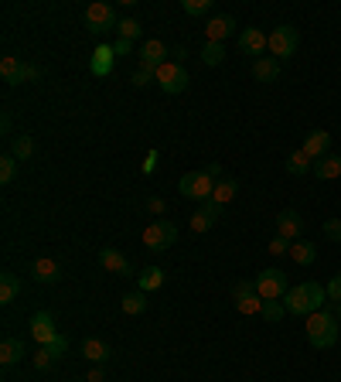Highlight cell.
I'll list each match as a JSON object with an SVG mask.
<instances>
[{"mask_svg":"<svg viewBox=\"0 0 341 382\" xmlns=\"http://www.w3.org/2000/svg\"><path fill=\"white\" fill-rule=\"evenodd\" d=\"M325 301H327V287H321L317 280H307V283H297V287L287 291L283 307L294 318H307L314 311H325Z\"/></svg>","mask_w":341,"mask_h":382,"instance_id":"cell-1","label":"cell"},{"mask_svg":"<svg viewBox=\"0 0 341 382\" xmlns=\"http://www.w3.org/2000/svg\"><path fill=\"white\" fill-rule=\"evenodd\" d=\"M304 331H307V341L314 348H331L338 341V318L331 311H314V314H307Z\"/></svg>","mask_w":341,"mask_h":382,"instance_id":"cell-2","label":"cell"},{"mask_svg":"<svg viewBox=\"0 0 341 382\" xmlns=\"http://www.w3.org/2000/svg\"><path fill=\"white\" fill-rule=\"evenodd\" d=\"M140 243L151 253H164V249H170V246L178 243V226L168 222V218H154L147 229L140 232Z\"/></svg>","mask_w":341,"mask_h":382,"instance_id":"cell-3","label":"cell"},{"mask_svg":"<svg viewBox=\"0 0 341 382\" xmlns=\"http://www.w3.org/2000/svg\"><path fill=\"white\" fill-rule=\"evenodd\" d=\"M178 191L191 201H208L212 198V191H215V178L208 174V171H185L181 174V181H178Z\"/></svg>","mask_w":341,"mask_h":382,"instance_id":"cell-4","label":"cell"},{"mask_svg":"<svg viewBox=\"0 0 341 382\" xmlns=\"http://www.w3.org/2000/svg\"><path fill=\"white\" fill-rule=\"evenodd\" d=\"M233 304H235V311L246 314V318H263L266 301L256 293V283H253V280H239L233 287Z\"/></svg>","mask_w":341,"mask_h":382,"instance_id":"cell-5","label":"cell"},{"mask_svg":"<svg viewBox=\"0 0 341 382\" xmlns=\"http://www.w3.org/2000/svg\"><path fill=\"white\" fill-rule=\"evenodd\" d=\"M270 38V55L277 61L283 59H294L297 55V45H300V34H297L294 24H277V28L266 34Z\"/></svg>","mask_w":341,"mask_h":382,"instance_id":"cell-6","label":"cell"},{"mask_svg":"<svg viewBox=\"0 0 341 382\" xmlns=\"http://www.w3.org/2000/svg\"><path fill=\"white\" fill-rule=\"evenodd\" d=\"M116 11L109 7V4H89L86 7V34H93V38H106L109 31H116Z\"/></svg>","mask_w":341,"mask_h":382,"instance_id":"cell-7","label":"cell"},{"mask_svg":"<svg viewBox=\"0 0 341 382\" xmlns=\"http://www.w3.org/2000/svg\"><path fill=\"white\" fill-rule=\"evenodd\" d=\"M253 283H256V293H260L263 301H280V297H287V291H290L287 273L277 270V266H270V270H263V273H256Z\"/></svg>","mask_w":341,"mask_h":382,"instance_id":"cell-8","label":"cell"},{"mask_svg":"<svg viewBox=\"0 0 341 382\" xmlns=\"http://www.w3.org/2000/svg\"><path fill=\"white\" fill-rule=\"evenodd\" d=\"M188 69L181 65V61H174V59H168L161 69H157V86L168 92V96H178V92H185L188 89Z\"/></svg>","mask_w":341,"mask_h":382,"instance_id":"cell-9","label":"cell"},{"mask_svg":"<svg viewBox=\"0 0 341 382\" xmlns=\"http://www.w3.org/2000/svg\"><path fill=\"white\" fill-rule=\"evenodd\" d=\"M235 31H239V24H235L233 14H212L208 24H205V41L208 45H222L225 38H233Z\"/></svg>","mask_w":341,"mask_h":382,"instance_id":"cell-10","label":"cell"},{"mask_svg":"<svg viewBox=\"0 0 341 382\" xmlns=\"http://www.w3.org/2000/svg\"><path fill=\"white\" fill-rule=\"evenodd\" d=\"M28 328H31V338L38 341V348H45V345H51V341H58V335H62V331L55 328V318H51L48 311H38Z\"/></svg>","mask_w":341,"mask_h":382,"instance_id":"cell-11","label":"cell"},{"mask_svg":"<svg viewBox=\"0 0 341 382\" xmlns=\"http://www.w3.org/2000/svg\"><path fill=\"white\" fill-rule=\"evenodd\" d=\"M65 352H68V335H58V341H51V345H45V348H38V355H34L31 362H34L38 372H48V368H55V362H58Z\"/></svg>","mask_w":341,"mask_h":382,"instance_id":"cell-12","label":"cell"},{"mask_svg":"<svg viewBox=\"0 0 341 382\" xmlns=\"http://www.w3.org/2000/svg\"><path fill=\"white\" fill-rule=\"evenodd\" d=\"M239 51L263 59V51H270V38H266L260 28H243L239 31Z\"/></svg>","mask_w":341,"mask_h":382,"instance_id":"cell-13","label":"cell"},{"mask_svg":"<svg viewBox=\"0 0 341 382\" xmlns=\"http://www.w3.org/2000/svg\"><path fill=\"white\" fill-rule=\"evenodd\" d=\"M99 266H103L106 273H116V276H130V273H133L130 260H126L116 246H103V249H99Z\"/></svg>","mask_w":341,"mask_h":382,"instance_id":"cell-14","label":"cell"},{"mask_svg":"<svg viewBox=\"0 0 341 382\" xmlns=\"http://www.w3.org/2000/svg\"><path fill=\"white\" fill-rule=\"evenodd\" d=\"M218 218H222V205H215V201L208 198V201H202V208H198V212L191 215L188 229H191V232H198V236H202V232H208L212 226H215Z\"/></svg>","mask_w":341,"mask_h":382,"instance_id":"cell-15","label":"cell"},{"mask_svg":"<svg viewBox=\"0 0 341 382\" xmlns=\"http://www.w3.org/2000/svg\"><path fill=\"white\" fill-rule=\"evenodd\" d=\"M300 232H304V218H300L294 208H283V212L277 215V236L287 239V243H297Z\"/></svg>","mask_w":341,"mask_h":382,"instance_id":"cell-16","label":"cell"},{"mask_svg":"<svg viewBox=\"0 0 341 382\" xmlns=\"http://www.w3.org/2000/svg\"><path fill=\"white\" fill-rule=\"evenodd\" d=\"M113 65H116V51H113V45H96L93 59H89V72H93L96 79H106L109 72H113Z\"/></svg>","mask_w":341,"mask_h":382,"instance_id":"cell-17","label":"cell"},{"mask_svg":"<svg viewBox=\"0 0 341 382\" xmlns=\"http://www.w3.org/2000/svg\"><path fill=\"white\" fill-rule=\"evenodd\" d=\"M78 355H82L86 362H93V366H106L113 348H109V341H103V338H86L82 348H78Z\"/></svg>","mask_w":341,"mask_h":382,"instance_id":"cell-18","label":"cell"},{"mask_svg":"<svg viewBox=\"0 0 341 382\" xmlns=\"http://www.w3.org/2000/svg\"><path fill=\"white\" fill-rule=\"evenodd\" d=\"M327 147H331V134H327V130H310L307 137H304V144H300V151L307 154L310 161L327 157Z\"/></svg>","mask_w":341,"mask_h":382,"instance_id":"cell-19","label":"cell"},{"mask_svg":"<svg viewBox=\"0 0 341 382\" xmlns=\"http://www.w3.org/2000/svg\"><path fill=\"white\" fill-rule=\"evenodd\" d=\"M31 276L38 280V283H58L62 280V266H58V260H51V256H41V260L31 263Z\"/></svg>","mask_w":341,"mask_h":382,"instance_id":"cell-20","label":"cell"},{"mask_svg":"<svg viewBox=\"0 0 341 382\" xmlns=\"http://www.w3.org/2000/svg\"><path fill=\"white\" fill-rule=\"evenodd\" d=\"M21 358H24V338L4 335V341H0V366L11 368V366H17Z\"/></svg>","mask_w":341,"mask_h":382,"instance_id":"cell-21","label":"cell"},{"mask_svg":"<svg viewBox=\"0 0 341 382\" xmlns=\"http://www.w3.org/2000/svg\"><path fill=\"white\" fill-rule=\"evenodd\" d=\"M140 65H164V61L170 59V51H168V45L161 41V38H151V41H143L140 45Z\"/></svg>","mask_w":341,"mask_h":382,"instance_id":"cell-22","label":"cell"},{"mask_svg":"<svg viewBox=\"0 0 341 382\" xmlns=\"http://www.w3.org/2000/svg\"><path fill=\"white\" fill-rule=\"evenodd\" d=\"M314 178L317 181H338L341 178V157L338 154H327L321 161H314Z\"/></svg>","mask_w":341,"mask_h":382,"instance_id":"cell-23","label":"cell"},{"mask_svg":"<svg viewBox=\"0 0 341 382\" xmlns=\"http://www.w3.org/2000/svg\"><path fill=\"white\" fill-rule=\"evenodd\" d=\"M164 270L161 266H143L137 273V291H143V293H154V291H161L164 287Z\"/></svg>","mask_w":341,"mask_h":382,"instance_id":"cell-24","label":"cell"},{"mask_svg":"<svg viewBox=\"0 0 341 382\" xmlns=\"http://www.w3.org/2000/svg\"><path fill=\"white\" fill-rule=\"evenodd\" d=\"M253 79L256 82H277L280 79V61L273 55H263V59L253 61Z\"/></svg>","mask_w":341,"mask_h":382,"instance_id":"cell-25","label":"cell"},{"mask_svg":"<svg viewBox=\"0 0 341 382\" xmlns=\"http://www.w3.org/2000/svg\"><path fill=\"white\" fill-rule=\"evenodd\" d=\"M287 256H290L297 266H310V263L317 260V246L310 243V239H297V243H290V253H287Z\"/></svg>","mask_w":341,"mask_h":382,"instance_id":"cell-26","label":"cell"},{"mask_svg":"<svg viewBox=\"0 0 341 382\" xmlns=\"http://www.w3.org/2000/svg\"><path fill=\"white\" fill-rule=\"evenodd\" d=\"M287 174H297V178H300V174H314V161L297 147V151L287 154Z\"/></svg>","mask_w":341,"mask_h":382,"instance_id":"cell-27","label":"cell"},{"mask_svg":"<svg viewBox=\"0 0 341 382\" xmlns=\"http://www.w3.org/2000/svg\"><path fill=\"white\" fill-rule=\"evenodd\" d=\"M235 195H239V181H235V178H222V181H215V191H212V201L225 208V205H229V201H233Z\"/></svg>","mask_w":341,"mask_h":382,"instance_id":"cell-28","label":"cell"},{"mask_svg":"<svg viewBox=\"0 0 341 382\" xmlns=\"http://www.w3.org/2000/svg\"><path fill=\"white\" fill-rule=\"evenodd\" d=\"M17 293H21V280L14 273H0V304H14Z\"/></svg>","mask_w":341,"mask_h":382,"instance_id":"cell-29","label":"cell"},{"mask_svg":"<svg viewBox=\"0 0 341 382\" xmlns=\"http://www.w3.org/2000/svg\"><path fill=\"white\" fill-rule=\"evenodd\" d=\"M147 293L143 291H133V293H123V301H120V307H123V314H130V318H137V314H143L147 311Z\"/></svg>","mask_w":341,"mask_h":382,"instance_id":"cell-30","label":"cell"},{"mask_svg":"<svg viewBox=\"0 0 341 382\" xmlns=\"http://www.w3.org/2000/svg\"><path fill=\"white\" fill-rule=\"evenodd\" d=\"M11 154H14L21 164H24V161H31L34 157V137L31 134H17V137L11 140Z\"/></svg>","mask_w":341,"mask_h":382,"instance_id":"cell-31","label":"cell"},{"mask_svg":"<svg viewBox=\"0 0 341 382\" xmlns=\"http://www.w3.org/2000/svg\"><path fill=\"white\" fill-rule=\"evenodd\" d=\"M21 69H24V61L17 59V55H4V59H0V76H4V82H7V86H17Z\"/></svg>","mask_w":341,"mask_h":382,"instance_id":"cell-32","label":"cell"},{"mask_svg":"<svg viewBox=\"0 0 341 382\" xmlns=\"http://www.w3.org/2000/svg\"><path fill=\"white\" fill-rule=\"evenodd\" d=\"M198 59H202L208 69H215V65L225 61V45H208V41H205V48L198 51Z\"/></svg>","mask_w":341,"mask_h":382,"instance_id":"cell-33","label":"cell"},{"mask_svg":"<svg viewBox=\"0 0 341 382\" xmlns=\"http://www.w3.org/2000/svg\"><path fill=\"white\" fill-rule=\"evenodd\" d=\"M116 34H120L123 41H137L140 34H143V28H140V21H137V17H123V21L116 24Z\"/></svg>","mask_w":341,"mask_h":382,"instance_id":"cell-34","label":"cell"},{"mask_svg":"<svg viewBox=\"0 0 341 382\" xmlns=\"http://www.w3.org/2000/svg\"><path fill=\"white\" fill-rule=\"evenodd\" d=\"M212 4L215 0H181V11L188 17H205V14H212Z\"/></svg>","mask_w":341,"mask_h":382,"instance_id":"cell-35","label":"cell"},{"mask_svg":"<svg viewBox=\"0 0 341 382\" xmlns=\"http://www.w3.org/2000/svg\"><path fill=\"white\" fill-rule=\"evenodd\" d=\"M17 164H21V161H17L14 154H4V157H0V184H11L17 178Z\"/></svg>","mask_w":341,"mask_h":382,"instance_id":"cell-36","label":"cell"},{"mask_svg":"<svg viewBox=\"0 0 341 382\" xmlns=\"http://www.w3.org/2000/svg\"><path fill=\"white\" fill-rule=\"evenodd\" d=\"M283 314H287V307H283V301H266V307H263V318L270 324H277V321H283Z\"/></svg>","mask_w":341,"mask_h":382,"instance_id":"cell-37","label":"cell"},{"mask_svg":"<svg viewBox=\"0 0 341 382\" xmlns=\"http://www.w3.org/2000/svg\"><path fill=\"white\" fill-rule=\"evenodd\" d=\"M41 79V69L31 65V61H24V69H21V79H17V86H28V82H38Z\"/></svg>","mask_w":341,"mask_h":382,"instance_id":"cell-38","label":"cell"},{"mask_svg":"<svg viewBox=\"0 0 341 382\" xmlns=\"http://www.w3.org/2000/svg\"><path fill=\"white\" fill-rule=\"evenodd\" d=\"M331 243H341V218H325V229H321Z\"/></svg>","mask_w":341,"mask_h":382,"instance_id":"cell-39","label":"cell"},{"mask_svg":"<svg viewBox=\"0 0 341 382\" xmlns=\"http://www.w3.org/2000/svg\"><path fill=\"white\" fill-rule=\"evenodd\" d=\"M130 82H133V86H137V89H147V86H151V82H157V76H154V72H147V69H137V72H133V79H130Z\"/></svg>","mask_w":341,"mask_h":382,"instance_id":"cell-40","label":"cell"},{"mask_svg":"<svg viewBox=\"0 0 341 382\" xmlns=\"http://www.w3.org/2000/svg\"><path fill=\"white\" fill-rule=\"evenodd\" d=\"M157 161H161V154H157V151H147V157H143V164H140V171H143V174L151 178V174L157 171Z\"/></svg>","mask_w":341,"mask_h":382,"instance_id":"cell-41","label":"cell"},{"mask_svg":"<svg viewBox=\"0 0 341 382\" xmlns=\"http://www.w3.org/2000/svg\"><path fill=\"white\" fill-rule=\"evenodd\" d=\"M327 301H331V304H341V273L331 276V283H327Z\"/></svg>","mask_w":341,"mask_h":382,"instance_id":"cell-42","label":"cell"},{"mask_svg":"<svg viewBox=\"0 0 341 382\" xmlns=\"http://www.w3.org/2000/svg\"><path fill=\"white\" fill-rule=\"evenodd\" d=\"M266 249H270V253H273V256H287V253H290V243H287V239H270V246H266Z\"/></svg>","mask_w":341,"mask_h":382,"instance_id":"cell-43","label":"cell"},{"mask_svg":"<svg viewBox=\"0 0 341 382\" xmlns=\"http://www.w3.org/2000/svg\"><path fill=\"white\" fill-rule=\"evenodd\" d=\"M147 212L154 215V218H161V215L168 212V201L164 198H147Z\"/></svg>","mask_w":341,"mask_h":382,"instance_id":"cell-44","label":"cell"},{"mask_svg":"<svg viewBox=\"0 0 341 382\" xmlns=\"http://www.w3.org/2000/svg\"><path fill=\"white\" fill-rule=\"evenodd\" d=\"M86 382H106V372H103V366H93L89 372H86Z\"/></svg>","mask_w":341,"mask_h":382,"instance_id":"cell-45","label":"cell"},{"mask_svg":"<svg viewBox=\"0 0 341 382\" xmlns=\"http://www.w3.org/2000/svg\"><path fill=\"white\" fill-rule=\"evenodd\" d=\"M113 51H116V55H130V51H133V41H123V38H116V41H113Z\"/></svg>","mask_w":341,"mask_h":382,"instance_id":"cell-46","label":"cell"},{"mask_svg":"<svg viewBox=\"0 0 341 382\" xmlns=\"http://www.w3.org/2000/svg\"><path fill=\"white\" fill-rule=\"evenodd\" d=\"M170 59H174V61H181V65H185V59H188V45H178L174 51H170Z\"/></svg>","mask_w":341,"mask_h":382,"instance_id":"cell-47","label":"cell"},{"mask_svg":"<svg viewBox=\"0 0 341 382\" xmlns=\"http://www.w3.org/2000/svg\"><path fill=\"white\" fill-rule=\"evenodd\" d=\"M205 171H208V174H212L215 181H222V164H218V161H212V164H205Z\"/></svg>","mask_w":341,"mask_h":382,"instance_id":"cell-48","label":"cell"},{"mask_svg":"<svg viewBox=\"0 0 341 382\" xmlns=\"http://www.w3.org/2000/svg\"><path fill=\"white\" fill-rule=\"evenodd\" d=\"M335 318H338V324H341V304H335Z\"/></svg>","mask_w":341,"mask_h":382,"instance_id":"cell-49","label":"cell"}]
</instances>
